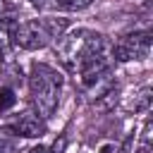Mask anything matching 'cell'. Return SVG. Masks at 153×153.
Returning <instances> with one entry per match:
<instances>
[{"label": "cell", "instance_id": "cell-3", "mask_svg": "<svg viewBox=\"0 0 153 153\" xmlns=\"http://www.w3.org/2000/svg\"><path fill=\"white\" fill-rule=\"evenodd\" d=\"M67 29V19L57 17H43V19H26L17 22L14 26V45L22 50H38L48 43L57 41Z\"/></svg>", "mask_w": 153, "mask_h": 153}, {"label": "cell", "instance_id": "cell-16", "mask_svg": "<svg viewBox=\"0 0 153 153\" xmlns=\"http://www.w3.org/2000/svg\"><path fill=\"white\" fill-rule=\"evenodd\" d=\"M0 67H2V57H0Z\"/></svg>", "mask_w": 153, "mask_h": 153}, {"label": "cell", "instance_id": "cell-10", "mask_svg": "<svg viewBox=\"0 0 153 153\" xmlns=\"http://www.w3.org/2000/svg\"><path fill=\"white\" fill-rule=\"evenodd\" d=\"M12 12H14V5L10 0H0V19L7 17V14H12Z\"/></svg>", "mask_w": 153, "mask_h": 153}, {"label": "cell", "instance_id": "cell-11", "mask_svg": "<svg viewBox=\"0 0 153 153\" xmlns=\"http://www.w3.org/2000/svg\"><path fill=\"white\" fill-rule=\"evenodd\" d=\"M131 143H134V136H127V141L120 146V151H117V153H131Z\"/></svg>", "mask_w": 153, "mask_h": 153}, {"label": "cell", "instance_id": "cell-9", "mask_svg": "<svg viewBox=\"0 0 153 153\" xmlns=\"http://www.w3.org/2000/svg\"><path fill=\"white\" fill-rule=\"evenodd\" d=\"M0 153H17V141L0 136Z\"/></svg>", "mask_w": 153, "mask_h": 153}, {"label": "cell", "instance_id": "cell-6", "mask_svg": "<svg viewBox=\"0 0 153 153\" xmlns=\"http://www.w3.org/2000/svg\"><path fill=\"white\" fill-rule=\"evenodd\" d=\"M14 26H17L14 19L7 17L0 19V57H7L14 48Z\"/></svg>", "mask_w": 153, "mask_h": 153}, {"label": "cell", "instance_id": "cell-1", "mask_svg": "<svg viewBox=\"0 0 153 153\" xmlns=\"http://www.w3.org/2000/svg\"><path fill=\"white\" fill-rule=\"evenodd\" d=\"M29 91H31V103H33L36 112L43 120H50L60 103L62 74L45 62H33L31 74H29Z\"/></svg>", "mask_w": 153, "mask_h": 153}, {"label": "cell", "instance_id": "cell-15", "mask_svg": "<svg viewBox=\"0 0 153 153\" xmlns=\"http://www.w3.org/2000/svg\"><path fill=\"white\" fill-rule=\"evenodd\" d=\"M148 151H151V148H148V143H143V146H141V148H139L136 153H148Z\"/></svg>", "mask_w": 153, "mask_h": 153}, {"label": "cell", "instance_id": "cell-12", "mask_svg": "<svg viewBox=\"0 0 153 153\" xmlns=\"http://www.w3.org/2000/svg\"><path fill=\"white\" fill-rule=\"evenodd\" d=\"M62 148H65V139L55 141V146H53V151H50V153H62ZM45 153H48V151H45Z\"/></svg>", "mask_w": 153, "mask_h": 153}, {"label": "cell", "instance_id": "cell-5", "mask_svg": "<svg viewBox=\"0 0 153 153\" xmlns=\"http://www.w3.org/2000/svg\"><path fill=\"white\" fill-rule=\"evenodd\" d=\"M12 129H14V134H19L24 139H41L48 127H45V120L36 110H29V112L19 115V120L12 124Z\"/></svg>", "mask_w": 153, "mask_h": 153}, {"label": "cell", "instance_id": "cell-7", "mask_svg": "<svg viewBox=\"0 0 153 153\" xmlns=\"http://www.w3.org/2000/svg\"><path fill=\"white\" fill-rule=\"evenodd\" d=\"M14 103H17V96H14V91H12L10 86H2V88H0V112L10 110Z\"/></svg>", "mask_w": 153, "mask_h": 153}, {"label": "cell", "instance_id": "cell-8", "mask_svg": "<svg viewBox=\"0 0 153 153\" xmlns=\"http://www.w3.org/2000/svg\"><path fill=\"white\" fill-rule=\"evenodd\" d=\"M91 2H93V0H55L57 7L69 10V12H74V10H84V7H88Z\"/></svg>", "mask_w": 153, "mask_h": 153}, {"label": "cell", "instance_id": "cell-4", "mask_svg": "<svg viewBox=\"0 0 153 153\" xmlns=\"http://www.w3.org/2000/svg\"><path fill=\"white\" fill-rule=\"evenodd\" d=\"M151 53V31H131L120 36L112 48L110 57L117 62H129V60H143Z\"/></svg>", "mask_w": 153, "mask_h": 153}, {"label": "cell", "instance_id": "cell-2", "mask_svg": "<svg viewBox=\"0 0 153 153\" xmlns=\"http://www.w3.org/2000/svg\"><path fill=\"white\" fill-rule=\"evenodd\" d=\"M60 60L62 65L69 69V72H76L86 60L96 57V55H103L108 53V43H105V36L100 33H93V31H86V29H79L69 36H60Z\"/></svg>", "mask_w": 153, "mask_h": 153}, {"label": "cell", "instance_id": "cell-14", "mask_svg": "<svg viewBox=\"0 0 153 153\" xmlns=\"http://www.w3.org/2000/svg\"><path fill=\"white\" fill-rule=\"evenodd\" d=\"M29 2H31V5H36V7H43L48 0H29Z\"/></svg>", "mask_w": 153, "mask_h": 153}, {"label": "cell", "instance_id": "cell-13", "mask_svg": "<svg viewBox=\"0 0 153 153\" xmlns=\"http://www.w3.org/2000/svg\"><path fill=\"white\" fill-rule=\"evenodd\" d=\"M26 153H45V146H41V143H38V146H33V148H29Z\"/></svg>", "mask_w": 153, "mask_h": 153}]
</instances>
